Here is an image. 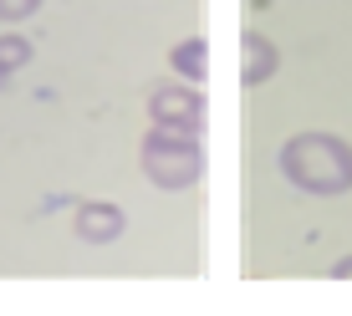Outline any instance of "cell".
I'll return each instance as SVG.
<instances>
[{"label":"cell","mask_w":352,"mask_h":316,"mask_svg":"<svg viewBox=\"0 0 352 316\" xmlns=\"http://www.w3.org/2000/svg\"><path fill=\"white\" fill-rule=\"evenodd\" d=\"M281 174L301 194H347L352 189V143L337 133H291L281 143Z\"/></svg>","instance_id":"6da1fadb"},{"label":"cell","mask_w":352,"mask_h":316,"mask_svg":"<svg viewBox=\"0 0 352 316\" xmlns=\"http://www.w3.org/2000/svg\"><path fill=\"white\" fill-rule=\"evenodd\" d=\"M204 168H210V153H204V143L194 138L189 128L153 123V133L143 138V174H148V184H159V189H194L204 179Z\"/></svg>","instance_id":"7a4b0ae2"},{"label":"cell","mask_w":352,"mask_h":316,"mask_svg":"<svg viewBox=\"0 0 352 316\" xmlns=\"http://www.w3.org/2000/svg\"><path fill=\"white\" fill-rule=\"evenodd\" d=\"M148 117L164 128H189L199 133L204 128V92H189V87H153L148 92Z\"/></svg>","instance_id":"3957f363"},{"label":"cell","mask_w":352,"mask_h":316,"mask_svg":"<svg viewBox=\"0 0 352 316\" xmlns=\"http://www.w3.org/2000/svg\"><path fill=\"white\" fill-rule=\"evenodd\" d=\"M276 67H281V52H276L271 36H261V31H245V36H240V82H245V87L271 82Z\"/></svg>","instance_id":"277c9868"},{"label":"cell","mask_w":352,"mask_h":316,"mask_svg":"<svg viewBox=\"0 0 352 316\" xmlns=\"http://www.w3.org/2000/svg\"><path fill=\"white\" fill-rule=\"evenodd\" d=\"M72 229H77V240H87V245H113L118 235H123V210L118 204H77V214H72Z\"/></svg>","instance_id":"5b68a950"},{"label":"cell","mask_w":352,"mask_h":316,"mask_svg":"<svg viewBox=\"0 0 352 316\" xmlns=\"http://www.w3.org/2000/svg\"><path fill=\"white\" fill-rule=\"evenodd\" d=\"M210 46H204V36H189V41H179L174 52H168V62H174V71H184V77L194 82V87H199L204 77H210Z\"/></svg>","instance_id":"8992f818"},{"label":"cell","mask_w":352,"mask_h":316,"mask_svg":"<svg viewBox=\"0 0 352 316\" xmlns=\"http://www.w3.org/2000/svg\"><path fill=\"white\" fill-rule=\"evenodd\" d=\"M31 62V41L26 36H0V71H21Z\"/></svg>","instance_id":"52a82bcc"},{"label":"cell","mask_w":352,"mask_h":316,"mask_svg":"<svg viewBox=\"0 0 352 316\" xmlns=\"http://www.w3.org/2000/svg\"><path fill=\"white\" fill-rule=\"evenodd\" d=\"M41 10V0H0V21H26Z\"/></svg>","instance_id":"ba28073f"},{"label":"cell","mask_w":352,"mask_h":316,"mask_svg":"<svg viewBox=\"0 0 352 316\" xmlns=\"http://www.w3.org/2000/svg\"><path fill=\"white\" fill-rule=\"evenodd\" d=\"M332 281H352V255H347V260H337V265H332Z\"/></svg>","instance_id":"9c48e42d"},{"label":"cell","mask_w":352,"mask_h":316,"mask_svg":"<svg viewBox=\"0 0 352 316\" xmlns=\"http://www.w3.org/2000/svg\"><path fill=\"white\" fill-rule=\"evenodd\" d=\"M0 82H6V71H0Z\"/></svg>","instance_id":"30bf717a"}]
</instances>
